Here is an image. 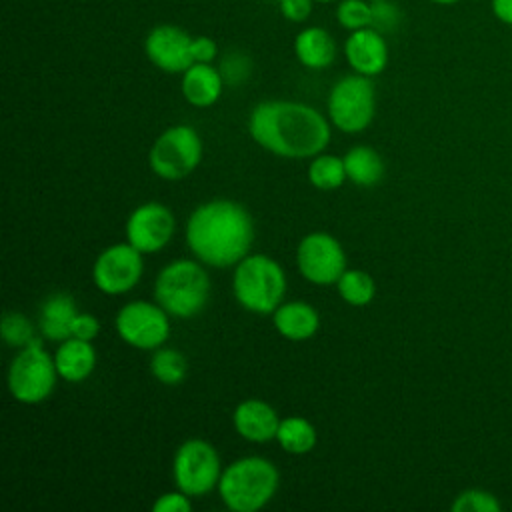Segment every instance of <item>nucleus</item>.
Returning a JSON list of instances; mask_svg holds the SVG:
<instances>
[{
	"label": "nucleus",
	"mask_w": 512,
	"mask_h": 512,
	"mask_svg": "<svg viewBox=\"0 0 512 512\" xmlns=\"http://www.w3.org/2000/svg\"><path fill=\"white\" fill-rule=\"evenodd\" d=\"M330 124L320 110L296 100H264L248 116V132L258 146L294 160L324 152Z\"/></svg>",
	"instance_id": "1"
},
{
	"label": "nucleus",
	"mask_w": 512,
	"mask_h": 512,
	"mask_svg": "<svg viewBox=\"0 0 512 512\" xmlns=\"http://www.w3.org/2000/svg\"><path fill=\"white\" fill-rule=\"evenodd\" d=\"M254 234V220L246 206L228 198L198 204L184 230L190 252L212 268H230L246 258Z\"/></svg>",
	"instance_id": "2"
},
{
	"label": "nucleus",
	"mask_w": 512,
	"mask_h": 512,
	"mask_svg": "<svg viewBox=\"0 0 512 512\" xmlns=\"http://www.w3.org/2000/svg\"><path fill=\"white\" fill-rule=\"evenodd\" d=\"M278 484V468L268 458L244 456L222 470L218 494L232 512H256L276 496Z\"/></svg>",
	"instance_id": "3"
},
{
	"label": "nucleus",
	"mask_w": 512,
	"mask_h": 512,
	"mask_svg": "<svg viewBox=\"0 0 512 512\" xmlns=\"http://www.w3.org/2000/svg\"><path fill=\"white\" fill-rule=\"evenodd\" d=\"M210 288V276L202 262L180 258L158 272L154 300L174 318H194L206 308Z\"/></svg>",
	"instance_id": "4"
},
{
	"label": "nucleus",
	"mask_w": 512,
	"mask_h": 512,
	"mask_svg": "<svg viewBox=\"0 0 512 512\" xmlns=\"http://www.w3.org/2000/svg\"><path fill=\"white\" fill-rule=\"evenodd\" d=\"M286 286L284 268L266 254H248L234 266L232 294L254 314H272L284 302Z\"/></svg>",
	"instance_id": "5"
},
{
	"label": "nucleus",
	"mask_w": 512,
	"mask_h": 512,
	"mask_svg": "<svg viewBox=\"0 0 512 512\" xmlns=\"http://www.w3.org/2000/svg\"><path fill=\"white\" fill-rule=\"evenodd\" d=\"M326 110L330 122L346 134L366 130L376 114V88L372 78L346 74L336 80L328 92Z\"/></svg>",
	"instance_id": "6"
},
{
	"label": "nucleus",
	"mask_w": 512,
	"mask_h": 512,
	"mask_svg": "<svg viewBox=\"0 0 512 512\" xmlns=\"http://www.w3.org/2000/svg\"><path fill=\"white\" fill-rule=\"evenodd\" d=\"M58 370L54 356H50L36 338L24 348H18L8 368V390L20 404H40L54 392Z\"/></svg>",
	"instance_id": "7"
},
{
	"label": "nucleus",
	"mask_w": 512,
	"mask_h": 512,
	"mask_svg": "<svg viewBox=\"0 0 512 512\" xmlns=\"http://www.w3.org/2000/svg\"><path fill=\"white\" fill-rule=\"evenodd\" d=\"M202 138L190 124L168 126L152 144L148 154L150 170L162 180H184L202 160Z\"/></svg>",
	"instance_id": "8"
},
{
	"label": "nucleus",
	"mask_w": 512,
	"mask_h": 512,
	"mask_svg": "<svg viewBox=\"0 0 512 512\" xmlns=\"http://www.w3.org/2000/svg\"><path fill=\"white\" fill-rule=\"evenodd\" d=\"M222 470L218 450L204 438H188L176 448L172 462L174 484L190 498L204 496L218 488Z\"/></svg>",
	"instance_id": "9"
},
{
	"label": "nucleus",
	"mask_w": 512,
	"mask_h": 512,
	"mask_svg": "<svg viewBox=\"0 0 512 512\" xmlns=\"http://www.w3.org/2000/svg\"><path fill=\"white\" fill-rule=\"evenodd\" d=\"M116 332L132 348L156 350L170 336V314L154 300H132L116 314Z\"/></svg>",
	"instance_id": "10"
},
{
	"label": "nucleus",
	"mask_w": 512,
	"mask_h": 512,
	"mask_svg": "<svg viewBox=\"0 0 512 512\" xmlns=\"http://www.w3.org/2000/svg\"><path fill=\"white\" fill-rule=\"evenodd\" d=\"M296 266L308 282L318 286L336 284L348 268L340 240L328 232H310L298 242Z\"/></svg>",
	"instance_id": "11"
},
{
	"label": "nucleus",
	"mask_w": 512,
	"mask_h": 512,
	"mask_svg": "<svg viewBox=\"0 0 512 512\" xmlns=\"http://www.w3.org/2000/svg\"><path fill=\"white\" fill-rule=\"evenodd\" d=\"M144 254L128 240L104 248L92 266V280L102 294L122 296L142 278Z\"/></svg>",
	"instance_id": "12"
},
{
	"label": "nucleus",
	"mask_w": 512,
	"mask_h": 512,
	"mask_svg": "<svg viewBox=\"0 0 512 512\" xmlns=\"http://www.w3.org/2000/svg\"><path fill=\"white\" fill-rule=\"evenodd\" d=\"M174 232L176 218L162 202H144L126 220V240L142 254H154L166 248Z\"/></svg>",
	"instance_id": "13"
},
{
	"label": "nucleus",
	"mask_w": 512,
	"mask_h": 512,
	"mask_svg": "<svg viewBox=\"0 0 512 512\" xmlns=\"http://www.w3.org/2000/svg\"><path fill=\"white\" fill-rule=\"evenodd\" d=\"M192 40L194 36L176 24H158L144 38V54L158 70L182 74L194 64Z\"/></svg>",
	"instance_id": "14"
},
{
	"label": "nucleus",
	"mask_w": 512,
	"mask_h": 512,
	"mask_svg": "<svg viewBox=\"0 0 512 512\" xmlns=\"http://www.w3.org/2000/svg\"><path fill=\"white\" fill-rule=\"evenodd\" d=\"M342 50L348 66L356 74L374 78L382 74L388 66L390 50H388L386 34H382L372 26L348 32Z\"/></svg>",
	"instance_id": "15"
},
{
	"label": "nucleus",
	"mask_w": 512,
	"mask_h": 512,
	"mask_svg": "<svg viewBox=\"0 0 512 512\" xmlns=\"http://www.w3.org/2000/svg\"><path fill=\"white\" fill-rule=\"evenodd\" d=\"M280 420L278 412L260 398H246L232 412V424L238 436L256 444L276 440Z\"/></svg>",
	"instance_id": "16"
},
{
	"label": "nucleus",
	"mask_w": 512,
	"mask_h": 512,
	"mask_svg": "<svg viewBox=\"0 0 512 512\" xmlns=\"http://www.w3.org/2000/svg\"><path fill=\"white\" fill-rule=\"evenodd\" d=\"M226 82L214 64L206 62H194L182 72L180 90L188 104L196 108H208L216 104L222 96Z\"/></svg>",
	"instance_id": "17"
},
{
	"label": "nucleus",
	"mask_w": 512,
	"mask_h": 512,
	"mask_svg": "<svg viewBox=\"0 0 512 512\" xmlns=\"http://www.w3.org/2000/svg\"><path fill=\"white\" fill-rule=\"evenodd\" d=\"M272 324L276 332L292 342H302L312 338L320 328L318 310L304 300L282 302L272 312Z\"/></svg>",
	"instance_id": "18"
},
{
	"label": "nucleus",
	"mask_w": 512,
	"mask_h": 512,
	"mask_svg": "<svg viewBox=\"0 0 512 512\" xmlns=\"http://www.w3.org/2000/svg\"><path fill=\"white\" fill-rule=\"evenodd\" d=\"M338 46L322 26H304L294 38V56L308 70H324L334 64Z\"/></svg>",
	"instance_id": "19"
},
{
	"label": "nucleus",
	"mask_w": 512,
	"mask_h": 512,
	"mask_svg": "<svg viewBox=\"0 0 512 512\" xmlns=\"http://www.w3.org/2000/svg\"><path fill=\"white\" fill-rule=\"evenodd\" d=\"M54 364L62 380L82 382L96 368V348L90 340L70 336L60 342L54 354Z\"/></svg>",
	"instance_id": "20"
},
{
	"label": "nucleus",
	"mask_w": 512,
	"mask_h": 512,
	"mask_svg": "<svg viewBox=\"0 0 512 512\" xmlns=\"http://www.w3.org/2000/svg\"><path fill=\"white\" fill-rule=\"evenodd\" d=\"M76 314H78V308L70 294L66 292L50 294L40 306V314H38L40 334L52 342H62L70 338L72 322Z\"/></svg>",
	"instance_id": "21"
},
{
	"label": "nucleus",
	"mask_w": 512,
	"mask_h": 512,
	"mask_svg": "<svg viewBox=\"0 0 512 512\" xmlns=\"http://www.w3.org/2000/svg\"><path fill=\"white\" fill-rule=\"evenodd\" d=\"M346 176L356 186H376L384 178V160L372 146H354L344 154Z\"/></svg>",
	"instance_id": "22"
},
{
	"label": "nucleus",
	"mask_w": 512,
	"mask_h": 512,
	"mask_svg": "<svg viewBox=\"0 0 512 512\" xmlns=\"http://www.w3.org/2000/svg\"><path fill=\"white\" fill-rule=\"evenodd\" d=\"M276 442L284 452L300 456L314 450L318 442V432L310 420L302 416H288L280 420Z\"/></svg>",
	"instance_id": "23"
},
{
	"label": "nucleus",
	"mask_w": 512,
	"mask_h": 512,
	"mask_svg": "<svg viewBox=\"0 0 512 512\" xmlns=\"http://www.w3.org/2000/svg\"><path fill=\"white\" fill-rule=\"evenodd\" d=\"M150 372L160 384L178 386L186 380V374H188L186 356L176 348L160 346V348L152 350Z\"/></svg>",
	"instance_id": "24"
},
{
	"label": "nucleus",
	"mask_w": 512,
	"mask_h": 512,
	"mask_svg": "<svg viewBox=\"0 0 512 512\" xmlns=\"http://www.w3.org/2000/svg\"><path fill=\"white\" fill-rule=\"evenodd\" d=\"M340 298L350 306H368L376 296L374 278L360 268H346L336 282Z\"/></svg>",
	"instance_id": "25"
},
{
	"label": "nucleus",
	"mask_w": 512,
	"mask_h": 512,
	"mask_svg": "<svg viewBox=\"0 0 512 512\" xmlns=\"http://www.w3.org/2000/svg\"><path fill=\"white\" fill-rule=\"evenodd\" d=\"M308 180L318 190H336L348 180L344 158L334 154H316L308 166Z\"/></svg>",
	"instance_id": "26"
},
{
	"label": "nucleus",
	"mask_w": 512,
	"mask_h": 512,
	"mask_svg": "<svg viewBox=\"0 0 512 512\" xmlns=\"http://www.w3.org/2000/svg\"><path fill=\"white\" fill-rule=\"evenodd\" d=\"M336 22L348 30H360L372 26V2L370 0H338L334 8Z\"/></svg>",
	"instance_id": "27"
},
{
	"label": "nucleus",
	"mask_w": 512,
	"mask_h": 512,
	"mask_svg": "<svg viewBox=\"0 0 512 512\" xmlns=\"http://www.w3.org/2000/svg\"><path fill=\"white\" fill-rule=\"evenodd\" d=\"M2 338L12 348H24L34 342V326L30 318L22 312L8 310L2 316Z\"/></svg>",
	"instance_id": "28"
},
{
	"label": "nucleus",
	"mask_w": 512,
	"mask_h": 512,
	"mask_svg": "<svg viewBox=\"0 0 512 512\" xmlns=\"http://www.w3.org/2000/svg\"><path fill=\"white\" fill-rule=\"evenodd\" d=\"M450 508H452V512H500L502 504L488 490L468 488V490H462L454 498Z\"/></svg>",
	"instance_id": "29"
},
{
	"label": "nucleus",
	"mask_w": 512,
	"mask_h": 512,
	"mask_svg": "<svg viewBox=\"0 0 512 512\" xmlns=\"http://www.w3.org/2000/svg\"><path fill=\"white\" fill-rule=\"evenodd\" d=\"M252 58L246 52L230 50L220 58L218 70L226 82V86H240L244 84L252 74Z\"/></svg>",
	"instance_id": "30"
},
{
	"label": "nucleus",
	"mask_w": 512,
	"mask_h": 512,
	"mask_svg": "<svg viewBox=\"0 0 512 512\" xmlns=\"http://www.w3.org/2000/svg\"><path fill=\"white\" fill-rule=\"evenodd\" d=\"M402 22L400 6L392 0H376L372 2V28L380 30L382 34L396 32Z\"/></svg>",
	"instance_id": "31"
},
{
	"label": "nucleus",
	"mask_w": 512,
	"mask_h": 512,
	"mask_svg": "<svg viewBox=\"0 0 512 512\" xmlns=\"http://www.w3.org/2000/svg\"><path fill=\"white\" fill-rule=\"evenodd\" d=\"M190 510H192V498L178 488L160 494L152 504V512H190Z\"/></svg>",
	"instance_id": "32"
},
{
	"label": "nucleus",
	"mask_w": 512,
	"mask_h": 512,
	"mask_svg": "<svg viewBox=\"0 0 512 512\" xmlns=\"http://www.w3.org/2000/svg\"><path fill=\"white\" fill-rule=\"evenodd\" d=\"M314 0H278V10L284 20L292 24H302L310 18Z\"/></svg>",
	"instance_id": "33"
},
{
	"label": "nucleus",
	"mask_w": 512,
	"mask_h": 512,
	"mask_svg": "<svg viewBox=\"0 0 512 512\" xmlns=\"http://www.w3.org/2000/svg\"><path fill=\"white\" fill-rule=\"evenodd\" d=\"M100 332V322L94 314L90 312H78L74 322H72V336L82 338V340H94Z\"/></svg>",
	"instance_id": "34"
},
{
	"label": "nucleus",
	"mask_w": 512,
	"mask_h": 512,
	"mask_svg": "<svg viewBox=\"0 0 512 512\" xmlns=\"http://www.w3.org/2000/svg\"><path fill=\"white\" fill-rule=\"evenodd\" d=\"M192 58L194 62L212 64L218 58V44L210 36H194L192 40Z\"/></svg>",
	"instance_id": "35"
},
{
	"label": "nucleus",
	"mask_w": 512,
	"mask_h": 512,
	"mask_svg": "<svg viewBox=\"0 0 512 512\" xmlns=\"http://www.w3.org/2000/svg\"><path fill=\"white\" fill-rule=\"evenodd\" d=\"M490 10L500 24L512 26V0H490Z\"/></svg>",
	"instance_id": "36"
},
{
	"label": "nucleus",
	"mask_w": 512,
	"mask_h": 512,
	"mask_svg": "<svg viewBox=\"0 0 512 512\" xmlns=\"http://www.w3.org/2000/svg\"><path fill=\"white\" fill-rule=\"evenodd\" d=\"M428 2H432L436 6H454V4H458L462 0H428Z\"/></svg>",
	"instance_id": "37"
},
{
	"label": "nucleus",
	"mask_w": 512,
	"mask_h": 512,
	"mask_svg": "<svg viewBox=\"0 0 512 512\" xmlns=\"http://www.w3.org/2000/svg\"><path fill=\"white\" fill-rule=\"evenodd\" d=\"M314 2H318V4H336L338 0H314Z\"/></svg>",
	"instance_id": "38"
},
{
	"label": "nucleus",
	"mask_w": 512,
	"mask_h": 512,
	"mask_svg": "<svg viewBox=\"0 0 512 512\" xmlns=\"http://www.w3.org/2000/svg\"><path fill=\"white\" fill-rule=\"evenodd\" d=\"M370 2H376V0H370Z\"/></svg>",
	"instance_id": "39"
},
{
	"label": "nucleus",
	"mask_w": 512,
	"mask_h": 512,
	"mask_svg": "<svg viewBox=\"0 0 512 512\" xmlns=\"http://www.w3.org/2000/svg\"><path fill=\"white\" fill-rule=\"evenodd\" d=\"M276 2H278V0H276Z\"/></svg>",
	"instance_id": "40"
}]
</instances>
